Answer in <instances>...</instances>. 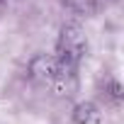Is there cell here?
<instances>
[{
  "mask_svg": "<svg viewBox=\"0 0 124 124\" xmlns=\"http://www.w3.org/2000/svg\"><path fill=\"white\" fill-rule=\"evenodd\" d=\"M83 49H85V41H83V37H80V29L73 27V24L63 27V32H61V44H58V58L63 61L66 66L76 68Z\"/></svg>",
  "mask_w": 124,
  "mask_h": 124,
  "instance_id": "6da1fadb",
  "label": "cell"
},
{
  "mask_svg": "<svg viewBox=\"0 0 124 124\" xmlns=\"http://www.w3.org/2000/svg\"><path fill=\"white\" fill-rule=\"evenodd\" d=\"M97 119H100V112H97L95 105H90V102L78 105V109H76V122L78 124H97Z\"/></svg>",
  "mask_w": 124,
  "mask_h": 124,
  "instance_id": "7a4b0ae2",
  "label": "cell"
}]
</instances>
